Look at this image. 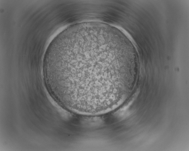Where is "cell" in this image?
I'll return each mask as SVG.
<instances>
[{"instance_id": "obj_1", "label": "cell", "mask_w": 189, "mask_h": 151, "mask_svg": "<svg viewBox=\"0 0 189 151\" xmlns=\"http://www.w3.org/2000/svg\"><path fill=\"white\" fill-rule=\"evenodd\" d=\"M43 71L48 89L60 104L87 114L119 106L134 77L126 39L116 28L92 22L70 26L53 40Z\"/></svg>"}]
</instances>
